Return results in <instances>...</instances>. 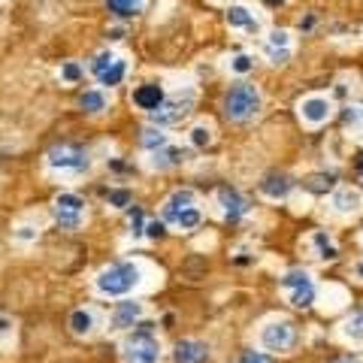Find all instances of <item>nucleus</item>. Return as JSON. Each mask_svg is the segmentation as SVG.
<instances>
[{
  "label": "nucleus",
  "mask_w": 363,
  "mask_h": 363,
  "mask_svg": "<svg viewBox=\"0 0 363 363\" xmlns=\"http://www.w3.org/2000/svg\"><path fill=\"white\" fill-rule=\"evenodd\" d=\"M161 221L173 230H182V233H191L197 230L200 221H203V209H200V200L191 188H179L173 191L164 206H161Z\"/></svg>",
  "instance_id": "f257e3e1"
},
{
  "label": "nucleus",
  "mask_w": 363,
  "mask_h": 363,
  "mask_svg": "<svg viewBox=\"0 0 363 363\" xmlns=\"http://www.w3.org/2000/svg\"><path fill=\"white\" fill-rule=\"evenodd\" d=\"M143 285V267L133 260H118L97 272L94 288L100 297H128Z\"/></svg>",
  "instance_id": "f03ea898"
},
{
  "label": "nucleus",
  "mask_w": 363,
  "mask_h": 363,
  "mask_svg": "<svg viewBox=\"0 0 363 363\" xmlns=\"http://www.w3.org/2000/svg\"><path fill=\"white\" fill-rule=\"evenodd\" d=\"M260 109H264V94H260L257 85L236 82L233 88H227V94H224V116H227V121L245 124V121L257 118Z\"/></svg>",
  "instance_id": "7ed1b4c3"
},
{
  "label": "nucleus",
  "mask_w": 363,
  "mask_h": 363,
  "mask_svg": "<svg viewBox=\"0 0 363 363\" xmlns=\"http://www.w3.org/2000/svg\"><path fill=\"white\" fill-rule=\"evenodd\" d=\"M124 363H161V339L155 336L152 324H136V330L124 336L121 342Z\"/></svg>",
  "instance_id": "20e7f679"
},
{
  "label": "nucleus",
  "mask_w": 363,
  "mask_h": 363,
  "mask_svg": "<svg viewBox=\"0 0 363 363\" xmlns=\"http://www.w3.org/2000/svg\"><path fill=\"white\" fill-rule=\"evenodd\" d=\"M45 167L52 173H61V176H85L91 169V155L82 149V145H73V143H61V145H52L45 152Z\"/></svg>",
  "instance_id": "39448f33"
},
{
  "label": "nucleus",
  "mask_w": 363,
  "mask_h": 363,
  "mask_svg": "<svg viewBox=\"0 0 363 363\" xmlns=\"http://www.w3.org/2000/svg\"><path fill=\"white\" fill-rule=\"evenodd\" d=\"M281 294L294 309H312L318 297V285L309 269H288L281 276Z\"/></svg>",
  "instance_id": "423d86ee"
},
{
  "label": "nucleus",
  "mask_w": 363,
  "mask_h": 363,
  "mask_svg": "<svg viewBox=\"0 0 363 363\" xmlns=\"http://www.w3.org/2000/svg\"><path fill=\"white\" fill-rule=\"evenodd\" d=\"M194 104H197V91L194 88H185V91L179 88L176 94H167L164 104L155 112H149V116H152V121L157 124V128H167V124H179L191 109H194Z\"/></svg>",
  "instance_id": "0eeeda50"
},
{
  "label": "nucleus",
  "mask_w": 363,
  "mask_h": 363,
  "mask_svg": "<svg viewBox=\"0 0 363 363\" xmlns=\"http://www.w3.org/2000/svg\"><path fill=\"white\" fill-rule=\"evenodd\" d=\"M260 345L272 354H288V351L297 345V327L288 318H272L260 327Z\"/></svg>",
  "instance_id": "6e6552de"
},
{
  "label": "nucleus",
  "mask_w": 363,
  "mask_h": 363,
  "mask_svg": "<svg viewBox=\"0 0 363 363\" xmlns=\"http://www.w3.org/2000/svg\"><path fill=\"white\" fill-rule=\"evenodd\" d=\"M88 70H91V76H94L104 88H116V85L124 82V76H128V61H124L118 52L106 49V52H97L94 58H91Z\"/></svg>",
  "instance_id": "1a4fd4ad"
},
{
  "label": "nucleus",
  "mask_w": 363,
  "mask_h": 363,
  "mask_svg": "<svg viewBox=\"0 0 363 363\" xmlns=\"http://www.w3.org/2000/svg\"><path fill=\"white\" fill-rule=\"evenodd\" d=\"M52 215L64 230H79L88 218V206H85L82 197L73 194V191H61V194L52 200Z\"/></svg>",
  "instance_id": "9d476101"
},
{
  "label": "nucleus",
  "mask_w": 363,
  "mask_h": 363,
  "mask_svg": "<svg viewBox=\"0 0 363 363\" xmlns=\"http://www.w3.org/2000/svg\"><path fill=\"white\" fill-rule=\"evenodd\" d=\"M215 206H218V215L224 221H242L248 212H252V203H248V197L242 194V191L236 188H218V194H215Z\"/></svg>",
  "instance_id": "9b49d317"
},
{
  "label": "nucleus",
  "mask_w": 363,
  "mask_h": 363,
  "mask_svg": "<svg viewBox=\"0 0 363 363\" xmlns=\"http://www.w3.org/2000/svg\"><path fill=\"white\" fill-rule=\"evenodd\" d=\"M330 116H333V100L330 97L312 94L300 104V118L309 124V128H321V124L330 121Z\"/></svg>",
  "instance_id": "f8f14e48"
},
{
  "label": "nucleus",
  "mask_w": 363,
  "mask_h": 363,
  "mask_svg": "<svg viewBox=\"0 0 363 363\" xmlns=\"http://www.w3.org/2000/svg\"><path fill=\"white\" fill-rule=\"evenodd\" d=\"M264 55H267V61L269 64H288L291 61V55H294V37H291V30H272L267 43H264Z\"/></svg>",
  "instance_id": "ddd939ff"
},
{
  "label": "nucleus",
  "mask_w": 363,
  "mask_h": 363,
  "mask_svg": "<svg viewBox=\"0 0 363 363\" xmlns=\"http://www.w3.org/2000/svg\"><path fill=\"white\" fill-rule=\"evenodd\" d=\"M294 185H297V182H294L288 173H267L264 179H260L257 191H260V197L279 203V200H288V197H291Z\"/></svg>",
  "instance_id": "4468645a"
},
{
  "label": "nucleus",
  "mask_w": 363,
  "mask_h": 363,
  "mask_svg": "<svg viewBox=\"0 0 363 363\" xmlns=\"http://www.w3.org/2000/svg\"><path fill=\"white\" fill-rule=\"evenodd\" d=\"M143 303H136V300H121L116 303V309H112V318H109V324H112V330H130V327H136L143 321Z\"/></svg>",
  "instance_id": "2eb2a0df"
},
{
  "label": "nucleus",
  "mask_w": 363,
  "mask_h": 363,
  "mask_svg": "<svg viewBox=\"0 0 363 363\" xmlns=\"http://www.w3.org/2000/svg\"><path fill=\"white\" fill-rule=\"evenodd\" d=\"M188 161V152L182 149V145H173V143H167L164 149H157V152H149V167L157 169V173H167V169H176Z\"/></svg>",
  "instance_id": "dca6fc26"
},
{
  "label": "nucleus",
  "mask_w": 363,
  "mask_h": 363,
  "mask_svg": "<svg viewBox=\"0 0 363 363\" xmlns=\"http://www.w3.org/2000/svg\"><path fill=\"white\" fill-rule=\"evenodd\" d=\"M227 25H230L233 30H242V33H257L264 21H260V16L255 13L252 6L233 4L230 9H227Z\"/></svg>",
  "instance_id": "f3484780"
},
{
  "label": "nucleus",
  "mask_w": 363,
  "mask_h": 363,
  "mask_svg": "<svg viewBox=\"0 0 363 363\" xmlns=\"http://www.w3.org/2000/svg\"><path fill=\"white\" fill-rule=\"evenodd\" d=\"M133 106L136 109H143V112H155L157 106L167 100V91H164V85H157V82H145V85H140L133 91Z\"/></svg>",
  "instance_id": "a211bd4d"
},
{
  "label": "nucleus",
  "mask_w": 363,
  "mask_h": 363,
  "mask_svg": "<svg viewBox=\"0 0 363 363\" xmlns=\"http://www.w3.org/2000/svg\"><path fill=\"white\" fill-rule=\"evenodd\" d=\"M173 360L176 363H206L209 360V345L200 339H182L173 348Z\"/></svg>",
  "instance_id": "6ab92c4d"
},
{
  "label": "nucleus",
  "mask_w": 363,
  "mask_h": 363,
  "mask_svg": "<svg viewBox=\"0 0 363 363\" xmlns=\"http://www.w3.org/2000/svg\"><path fill=\"white\" fill-rule=\"evenodd\" d=\"M70 330H73V336H79V339L94 336V330H97V312H94V309H76V312L70 315Z\"/></svg>",
  "instance_id": "aec40b11"
},
{
  "label": "nucleus",
  "mask_w": 363,
  "mask_h": 363,
  "mask_svg": "<svg viewBox=\"0 0 363 363\" xmlns=\"http://www.w3.org/2000/svg\"><path fill=\"white\" fill-rule=\"evenodd\" d=\"M309 245H312V252H315L318 260H336L339 257V245L327 230H315L309 236Z\"/></svg>",
  "instance_id": "412c9836"
},
{
  "label": "nucleus",
  "mask_w": 363,
  "mask_h": 363,
  "mask_svg": "<svg viewBox=\"0 0 363 363\" xmlns=\"http://www.w3.org/2000/svg\"><path fill=\"white\" fill-rule=\"evenodd\" d=\"M330 206H333L336 215H354L357 206H360V194L357 191H351V188H339V191H333Z\"/></svg>",
  "instance_id": "4be33fe9"
},
{
  "label": "nucleus",
  "mask_w": 363,
  "mask_h": 363,
  "mask_svg": "<svg viewBox=\"0 0 363 363\" xmlns=\"http://www.w3.org/2000/svg\"><path fill=\"white\" fill-rule=\"evenodd\" d=\"M109 94L106 91H100V88H88L82 97H79V106H82L88 116H100V112H106L109 109Z\"/></svg>",
  "instance_id": "5701e85b"
},
{
  "label": "nucleus",
  "mask_w": 363,
  "mask_h": 363,
  "mask_svg": "<svg viewBox=\"0 0 363 363\" xmlns=\"http://www.w3.org/2000/svg\"><path fill=\"white\" fill-rule=\"evenodd\" d=\"M342 336L348 339V342H363V306H357V309H351L345 315Z\"/></svg>",
  "instance_id": "b1692460"
},
{
  "label": "nucleus",
  "mask_w": 363,
  "mask_h": 363,
  "mask_svg": "<svg viewBox=\"0 0 363 363\" xmlns=\"http://www.w3.org/2000/svg\"><path fill=\"white\" fill-rule=\"evenodd\" d=\"M104 4L116 18H133V16L143 13L145 0H104Z\"/></svg>",
  "instance_id": "393cba45"
},
{
  "label": "nucleus",
  "mask_w": 363,
  "mask_h": 363,
  "mask_svg": "<svg viewBox=\"0 0 363 363\" xmlns=\"http://www.w3.org/2000/svg\"><path fill=\"white\" fill-rule=\"evenodd\" d=\"M255 55H248V52H236V55H230L227 58V70L230 73H236V76H248L255 70Z\"/></svg>",
  "instance_id": "a878e982"
},
{
  "label": "nucleus",
  "mask_w": 363,
  "mask_h": 363,
  "mask_svg": "<svg viewBox=\"0 0 363 363\" xmlns=\"http://www.w3.org/2000/svg\"><path fill=\"white\" fill-rule=\"evenodd\" d=\"M188 140H191V145H194V149H209L212 145V140H215V133H212V124H194V128H191V133H188Z\"/></svg>",
  "instance_id": "bb28decb"
},
{
  "label": "nucleus",
  "mask_w": 363,
  "mask_h": 363,
  "mask_svg": "<svg viewBox=\"0 0 363 363\" xmlns=\"http://www.w3.org/2000/svg\"><path fill=\"white\" fill-rule=\"evenodd\" d=\"M169 140H167V133L161 128H145L143 130V149L145 152H157V149H164Z\"/></svg>",
  "instance_id": "cd10ccee"
},
{
  "label": "nucleus",
  "mask_w": 363,
  "mask_h": 363,
  "mask_svg": "<svg viewBox=\"0 0 363 363\" xmlns=\"http://www.w3.org/2000/svg\"><path fill=\"white\" fill-rule=\"evenodd\" d=\"M333 188H336V173H315L309 179V191H318V194L333 191Z\"/></svg>",
  "instance_id": "c85d7f7f"
},
{
  "label": "nucleus",
  "mask_w": 363,
  "mask_h": 363,
  "mask_svg": "<svg viewBox=\"0 0 363 363\" xmlns=\"http://www.w3.org/2000/svg\"><path fill=\"white\" fill-rule=\"evenodd\" d=\"M79 79H82V67H79L76 61H67V64H61V82H67V85H76Z\"/></svg>",
  "instance_id": "c756f323"
},
{
  "label": "nucleus",
  "mask_w": 363,
  "mask_h": 363,
  "mask_svg": "<svg viewBox=\"0 0 363 363\" xmlns=\"http://www.w3.org/2000/svg\"><path fill=\"white\" fill-rule=\"evenodd\" d=\"M106 200H109V206L112 209H124V206H130V191H124V188H116V191H109L106 194Z\"/></svg>",
  "instance_id": "7c9ffc66"
},
{
  "label": "nucleus",
  "mask_w": 363,
  "mask_h": 363,
  "mask_svg": "<svg viewBox=\"0 0 363 363\" xmlns=\"http://www.w3.org/2000/svg\"><path fill=\"white\" fill-rule=\"evenodd\" d=\"M130 233L133 236H145V215H143L140 206L130 209Z\"/></svg>",
  "instance_id": "2f4dec72"
},
{
  "label": "nucleus",
  "mask_w": 363,
  "mask_h": 363,
  "mask_svg": "<svg viewBox=\"0 0 363 363\" xmlns=\"http://www.w3.org/2000/svg\"><path fill=\"white\" fill-rule=\"evenodd\" d=\"M164 221H145V240H161L164 236Z\"/></svg>",
  "instance_id": "473e14b6"
},
{
  "label": "nucleus",
  "mask_w": 363,
  "mask_h": 363,
  "mask_svg": "<svg viewBox=\"0 0 363 363\" xmlns=\"http://www.w3.org/2000/svg\"><path fill=\"white\" fill-rule=\"evenodd\" d=\"M240 363H272L267 354H260V351H248V354H242Z\"/></svg>",
  "instance_id": "72a5a7b5"
},
{
  "label": "nucleus",
  "mask_w": 363,
  "mask_h": 363,
  "mask_svg": "<svg viewBox=\"0 0 363 363\" xmlns=\"http://www.w3.org/2000/svg\"><path fill=\"white\" fill-rule=\"evenodd\" d=\"M37 233H40V230H33V227H18V233H16V236H18L21 242H28V240H33Z\"/></svg>",
  "instance_id": "f704fd0d"
},
{
  "label": "nucleus",
  "mask_w": 363,
  "mask_h": 363,
  "mask_svg": "<svg viewBox=\"0 0 363 363\" xmlns=\"http://www.w3.org/2000/svg\"><path fill=\"white\" fill-rule=\"evenodd\" d=\"M6 333H13V321L6 315H0V336H6Z\"/></svg>",
  "instance_id": "c9c22d12"
},
{
  "label": "nucleus",
  "mask_w": 363,
  "mask_h": 363,
  "mask_svg": "<svg viewBox=\"0 0 363 363\" xmlns=\"http://www.w3.org/2000/svg\"><path fill=\"white\" fill-rule=\"evenodd\" d=\"M351 276H354L357 281H363V260H357V264H351Z\"/></svg>",
  "instance_id": "e433bc0d"
},
{
  "label": "nucleus",
  "mask_w": 363,
  "mask_h": 363,
  "mask_svg": "<svg viewBox=\"0 0 363 363\" xmlns=\"http://www.w3.org/2000/svg\"><path fill=\"white\" fill-rule=\"evenodd\" d=\"M330 363H360V357H354V354H342V357H336V360H330Z\"/></svg>",
  "instance_id": "4c0bfd02"
},
{
  "label": "nucleus",
  "mask_w": 363,
  "mask_h": 363,
  "mask_svg": "<svg viewBox=\"0 0 363 363\" xmlns=\"http://www.w3.org/2000/svg\"><path fill=\"white\" fill-rule=\"evenodd\" d=\"M121 37H124L121 28H112V30H109V40H121Z\"/></svg>",
  "instance_id": "58836bf2"
},
{
  "label": "nucleus",
  "mask_w": 363,
  "mask_h": 363,
  "mask_svg": "<svg viewBox=\"0 0 363 363\" xmlns=\"http://www.w3.org/2000/svg\"><path fill=\"white\" fill-rule=\"evenodd\" d=\"M288 0H267V6H285Z\"/></svg>",
  "instance_id": "ea45409f"
},
{
  "label": "nucleus",
  "mask_w": 363,
  "mask_h": 363,
  "mask_svg": "<svg viewBox=\"0 0 363 363\" xmlns=\"http://www.w3.org/2000/svg\"><path fill=\"white\" fill-rule=\"evenodd\" d=\"M357 173H360V179H363V155L357 157Z\"/></svg>",
  "instance_id": "a19ab883"
},
{
  "label": "nucleus",
  "mask_w": 363,
  "mask_h": 363,
  "mask_svg": "<svg viewBox=\"0 0 363 363\" xmlns=\"http://www.w3.org/2000/svg\"><path fill=\"white\" fill-rule=\"evenodd\" d=\"M360 245H363V240H360Z\"/></svg>",
  "instance_id": "79ce46f5"
},
{
  "label": "nucleus",
  "mask_w": 363,
  "mask_h": 363,
  "mask_svg": "<svg viewBox=\"0 0 363 363\" xmlns=\"http://www.w3.org/2000/svg\"><path fill=\"white\" fill-rule=\"evenodd\" d=\"M212 4H215V0H212Z\"/></svg>",
  "instance_id": "37998d69"
}]
</instances>
